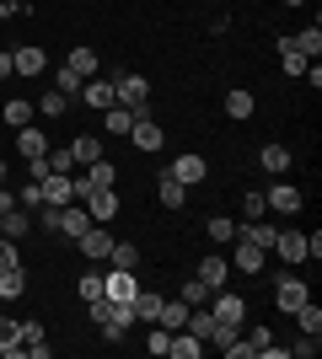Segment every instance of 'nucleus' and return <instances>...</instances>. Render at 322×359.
I'll return each mask as SVG.
<instances>
[{
	"label": "nucleus",
	"mask_w": 322,
	"mask_h": 359,
	"mask_svg": "<svg viewBox=\"0 0 322 359\" xmlns=\"http://www.w3.org/2000/svg\"><path fill=\"white\" fill-rule=\"evenodd\" d=\"M236 236H242V241H253V247H263V252H269L279 231H274L269 220H247V225H236Z\"/></svg>",
	"instance_id": "2eb2a0df"
},
{
	"label": "nucleus",
	"mask_w": 322,
	"mask_h": 359,
	"mask_svg": "<svg viewBox=\"0 0 322 359\" xmlns=\"http://www.w3.org/2000/svg\"><path fill=\"white\" fill-rule=\"evenodd\" d=\"M307 300H311V290L301 285L295 273H279V279H274V306H279V311H301Z\"/></svg>",
	"instance_id": "7ed1b4c3"
},
{
	"label": "nucleus",
	"mask_w": 322,
	"mask_h": 359,
	"mask_svg": "<svg viewBox=\"0 0 322 359\" xmlns=\"http://www.w3.org/2000/svg\"><path fill=\"white\" fill-rule=\"evenodd\" d=\"M210 236L220 241V247H226V241H236V220H231V215H215V220H210Z\"/></svg>",
	"instance_id": "e433bc0d"
},
{
	"label": "nucleus",
	"mask_w": 322,
	"mask_h": 359,
	"mask_svg": "<svg viewBox=\"0 0 322 359\" xmlns=\"http://www.w3.org/2000/svg\"><path fill=\"white\" fill-rule=\"evenodd\" d=\"M258 166H263V172H290V150H285V145H263Z\"/></svg>",
	"instance_id": "a878e982"
},
{
	"label": "nucleus",
	"mask_w": 322,
	"mask_h": 359,
	"mask_svg": "<svg viewBox=\"0 0 322 359\" xmlns=\"http://www.w3.org/2000/svg\"><path fill=\"white\" fill-rule=\"evenodd\" d=\"M102 123H107V135H129V123H135V113L113 102V107H107V113H102Z\"/></svg>",
	"instance_id": "7c9ffc66"
},
{
	"label": "nucleus",
	"mask_w": 322,
	"mask_h": 359,
	"mask_svg": "<svg viewBox=\"0 0 322 359\" xmlns=\"http://www.w3.org/2000/svg\"><path fill=\"white\" fill-rule=\"evenodd\" d=\"M65 65H70L81 81H92V75H97V54H92V48H70V60H65Z\"/></svg>",
	"instance_id": "c756f323"
},
{
	"label": "nucleus",
	"mask_w": 322,
	"mask_h": 359,
	"mask_svg": "<svg viewBox=\"0 0 322 359\" xmlns=\"http://www.w3.org/2000/svg\"><path fill=\"white\" fill-rule=\"evenodd\" d=\"M113 177H119V172H113V161H102V156H97V161L86 166V194H92V188H113Z\"/></svg>",
	"instance_id": "bb28decb"
},
{
	"label": "nucleus",
	"mask_w": 322,
	"mask_h": 359,
	"mask_svg": "<svg viewBox=\"0 0 322 359\" xmlns=\"http://www.w3.org/2000/svg\"><path fill=\"white\" fill-rule=\"evenodd\" d=\"M70 156H76V166H92L97 156H102V140H97V135H81V140H70Z\"/></svg>",
	"instance_id": "393cba45"
},
{
	"label": "nucleus",
	"mask_w": 322,
	"mask_h": 359,
	"mask_svg": "<svg viewBox=\"0 0 322 359\" xmlns=\"http://www.w3.org/2000/svg\"><path fill=\"white\" fill-rule=\"evenodd\" d=\"M76 97L92 107V113H107V107H113V81H97V75H92V81H81Z\"/></svg>",
	"instance_id": "1a4fd4ad"
},
{
	"label": "nucleus",
	"mask_w": 322,
	"mask_h": 359,
	"mask_svg": "<svg viewBox=\"0 0 322 359\" xmlns=\"http://www.w3.org/2000/svg\"><path fill=\"white\" fill-rule=\"evenodd\" d=\"M22 344H43V322H22Z\"/></svg>",
	"instance_id": "de8ad7c7"
},
{
	"label": "nucleus",
	"mask_w": 322,
	"mask_h": 359,
	"mask_svg": "<svg viewBox=\"0 0 322 359\" xmlns=\"http://www.w3.org/2000/svg\"><path fill=\"white\" fill-rule=\"evenodd\" d=\"M253 107H258V102H253V91H247V86L226 91V118H253Z\"/></svg>",
	"instance_id": "412c9836"
},
{
	"label": "nucleus",
	"mask_w": 322,
	"mask_h": 359,
	"mask_svg": "<svg viewBox=\"0 0 322 359\" xmlns=\"http://www.w3.org/2000/svg\"><path fill=\"white\" fill-rule=\"evenodd\" d=\"M183 322H188V300H161V311H156V327L177 332Z\"/></svg>",
	"instance_id": "6ab92c4d"
},
{
	"label": "nucleus",
	"mask_w": 322,
	"mask_h": 359,
	"mask_svg": "<svg viewBox=\"0 0 322 359\" xmlns=\"http://www.w3.org/2000/svg\"><path fill=\"white\" fill-rule=\"evenodd\" d=\"M135 263H140V247H129V241H113V252H107V269H129V273H135Z\"/></svg>",
	"instance_id": "c85d7f7f"
},
{
	"label": "nucleus",
	"mask_w": 322,
	"mask_h": 359,
	"mask_svg": "<svg viewBox=\"0 0 322 359\" xmlns=\"http://www.w3.org/2000/svg\"><path fill=\"white\" fill-rule=\"evenodd\" d=\"M86 215H92V225H107L119 215V194H113V188H92V194H86Z\"/></svg>",
	"instance_id": "0eeeda50"
},
{
	"label": "nucleus",
	"mask_w": 322,
	"mask_h": 359,
	"mask_svg": "<svg viewBox=\"0 0 322 359\" xmlns=\"http://www.w3.org/2000/svg\"><path fill=\"white\" fill-rule=\"evenodd\" d=\"M183 300H188V306H204V300H210V285H204L199 273H194V279L183 285Z\"/></svg>",
	"instance_id": "a19ab883"
},
{
	"label": "nucleus",
	"mask_w": 322,
	"mask_h": 359,
	"mask_svg": "<svg viewBox=\"0 0 322 359\" xmlns=\"http://www.w3.org/2000/svg\"><path fill=\"white\" fill-rule=\"evenodd\" d=\"M279 48H295V54H307V60H317V54H322V27L311 22V27L290 32V38H279Z\"/></svg>",
	"instance_id": "9d476101"
},
{
	"label": "nucleus",
	"mask_w": 322,
	"mask_h": 359,
	"mask_svg": "<svg viewBox=\"0 0 322 359\" xmlns=\"http://www.w3.org/2000/svg\"><path fill=\"white\" fill-rule=\"evenodd\" d=\"M22 354V322L0 316V359H16Z\"/></svg>",
	"instance_id": "aec40b11"
},
{
	"label": "nucleus",
	"mask_w": 322,
	"mask_h": 359,
	"mask_svg": "<svg viewBox=\"0 0 322 359\" xmlns=\"http://www.w3.org/2000/svg\"><path fill=\"white\" fill-rule=\"evenodd\" d=\"M145 348H151V354H167V348H172V332L151 322V332H145Z\"/></svg>",
	"instance_id": "ea45409f"
},
{
	"label": "nucleus",
	"mask_w": 322,
	"mask_h": 359,
	"mask_svg": "<svg viewBox=\"0 0 322 359\" xmlns=\"http://www.w3.org/2000/svg\"><path fill=\"white\" fill-rule=\"evenodd\" d=\"M183 194H188L183 182H177V177H167V172H161V188H156V198H161L167 210H183Z\"/></svg>",
	"instance_id": "cd10ccee"
},
{
	"label": "nucleus",
	"mask_w": 322,
	"mask_h": 359,
	"mask_svg": "<svg viewBox=\"0 0 322 359\" xmlns=\"http://www.w3.org/2000/svg\"><path fill=\"white\" fill-rule=\"evenodd\" d=\"M279 65H285V75H307V54H295V48H279Z\"/></svg>",
	"instance_id": "58836bf2"
},
{
	"label": "nucleus",
	"mask_w": 322,
	"mask_h": 359,
	"mask_svg": "<svg viewBox=\"0 0 322 359\" xmlns=\"http://www.w3.org/2000/svg\"><path fill=\"white\" fill-rule=\"evenodd\" d=\"M210 300H215V306H210L215 322H226V327H247V300L242 295H231V290L220 285V290H210Z\"/></svg>",
	"instance_id": "f03ea898"
},
{
	"label": "nucleus",
	"mask_w": 322,
	"mask_h": 359,
	"mask_svg": "<svg viewBox=\"0 0 322 359\" xmlns=\"http://www.w3.org/2000/svg\"><path fill=\"white\" fill-rule=\"evenodd\" d=\"M6 210H16V198L6 194V188H0V215H6Z\"/></svg>",
	"instance_id": "3c124183"
},
{
	"label": "nucleus",
	"mask_w": 322,
	"mask_h": 359,
	"mask_svg": "<svg viewBox=\"0 0 322 359\" xmlns=\"http://www.w3.org/2000/svg\"><path fill=\"white\" fill-rule=\"evenodd\" d=\"M285 6H307V0H285Z\"/></svg>",
	"instance_id": "864d4df0"
},
{
	"label": "nucleus",
	"mask_w": 322,
	"mask_h": 359,
	"mask_svg": "<svg viewBox=\"0 0 322 359\" xmlns=\"http://www.w3.org/2000/svg\"><path fill=\"white\" fill-rule=\"evenodd\" d=\"M107 290H102V273H81V300L92 306V300H102Z\"/></svg>",
	"instance_id": "4c0bfd02"
},
{
	"label": "nucleus",
	"mask_w": 322,
	"mask_h": 359,
	"mask_svg": "<svg viewBox=\"0 0 322 359\" xmlns=\"http://www.w3.org/2000/svg\"><path fill=\"white\" fill-rule=\"evenodd\" d=\"M16 11H27V0H0V16H16Z\"/></svg>",
	"instance_id": "09e8293b"
},
{
	"label": "nucleus",
	"mask_w": 322,
	"mask_h": 359,
	"mask_svg": "<svg viewBox=\"0 0 322 359\" xmlns=\"http://www.w3.org/2000/svg\"><path fill=\"white\" fill-rule=\"evenodd\" d=\"M11 65H16V75H43L48 54H43V48H38V43H22V48H16V54H11Z\"/></svg>",
	"instance_id": "4468645a"
},
{
	"label": "nucleus",
	"mask_w": 322,
	"mask_h": 359,
	"mask_svg": "<svg viewBox=\"0 0 322 359\" xmlns=\"http://www.w3.org/2000/svg\"><path fill=\"white\" fill-rule=\"evenodd\" d=\"M11 263H16V241L0 231V269H11Z\"/></svg>",
	"instance_id": "49530a36"
},
{
	"label": "nucleus",
	"mask_w": 322,
	"mask_h": 359,
	"mask_svg": "<svg viewBox=\"0 0 322 359\" xmlns=\"http://www.w3.org/2000/svg\"><path fill=\"white\" fill-rule=\"evenodd\" d=\"M263 204H269V210H279V215H295L307 198H301V188H295V182H274V188L263 194Z\"/></svg>",
	"instance_id": "6e6552de"
},
{
	"label": "nucleus",
	"mask_w": 322,
	"mask_h": 359,
	"mask_svg": "<svg viewBox=\"0 0 322 359\" xmlns=\"http://www.w3.org/2000/svg\"><path fill=\"white\" fill-rule=\"evenodd\" d=\"M32 113H38V107H32L27 97H11V102L0 107V118L11 123V129H22V123H32Z\"/></svg>",
	"instance_id": "4be33fe9"
},
{
	"label": "nucleus",
	"mask_w": 322,
	"mask_h": 359,
	"mask_svg": "<svg viewBox=\"0 0 322 359\" xmlns=\"http://www.w3.org/2000/svg\"><path fill=\"white\" fill-rule=\"evenodd\" d=\"M76 198V182L70 177H43V204L48 210H60V204H70Z\"/></svg>",
	"instance_id": "dca6fc26"
},
{
	"label": "nucleus",
	"mask_w": 322,
	"mask_h": 359,
	"mask_svg": "<svg viewBox=\"0 0 322 359\" xmlns=\"http://www.w3.org/2000/svg\"><path fill=\"white\" fill-rule=\"evenodd\" d=\"M129 140H135V150H161V140H167V129L151 118V113H135V123H129Z\"/></svg>",
	"instance_id": "20e7f679"
},
{
	"label": "nucleus",
	"mask_w": 322,
	"mask_h": 359,
	"mask_svg": "<svg viewBox=\"0 0 322 359\" xmlns=\"http://www.w3.org/2000/svg\"><path fill=\"white\" fill-rule=\"evenodd\" d=\"M6 177H11V166H6V161H0V182H6Z\"/></svg>",
	"instance_id": "603ef678"
},
{
	"label": "nucleus",
	"mask_w": 322,
	"mask_h": 359,
	"mask_svg": "<svg viewBox=\"0 0 322 359\" xmlns=\"http://www.w3.org/2000/svg\"><path fill=\"white\" fill-rule=\"evenodd\" d=\"M145 97H151V81H145V75H119V81H113V102L129 107V113H145Z\"/></svg>",
	"instance_id": "f257e3e1"
},
{
	"label": "nucleus",
	"mask_w": 322,
	"mask_h": 359,
	"mask_svg": "<svg viewBox=\"0 0 322 359\" xmlns=\"http://www.w3.org/2000/svg\"><path fill=\"white\" fill-rule=\"evenodd\" d=\"M54 91H65V97H76V91H81V75L70 70V65H60V70H54Z\"/></svg>",
	"instance_id": "c9c22d12"
},
{
	"label": "nucleus",
	"mask_w": 322,
	"mask_h": 359,
	"mask_svg": "<svg viewBox=\"0 0 322 359\" xmlns=\"http://www.w3.org/2000/svg\"><path fill=\"white\" fill-rule=\"evenodd\" d=\"M167 354H172V359H199V354H204V338H194L188 327H177V332H172V348H167Z\"/></svg>",
	"instance_id": "a211bd4d"
},
{
	"label": "nucleus",
	"mask_w": 322,
	"mask_h": 359,
	"mask_svg": "<svg viewBox=\"0 0 322 359\" xmlns=\"http://www.w3.org/2000/svg\"><path fill=\"white\" fill-rule=\"evenodd\" d=\"M194 338H204L210 344V332H215V311H204V306H188V322H183Z\"/></svg>",
	"instance_id": "b1692460"
},
{
	"label": "nucleus",
	"mask_w": 322,
	"mask_h": 359,
	"mask_svg": "<svg viewBox=\"0 0 322 359\" xmlns=\"http://www.w3.org/2000/svg\"><path fill=\"white\" fill-rule=\"evenodd\" d=\"M167 177H177L183 188H194V182L210 177V166H204V156H194V150H188V156H177V161L167 166Z\"/></svg>",
	"instance_id": "423d86ee"
},
{
	"label": "nucleus",
	"mask_w": 322,
	"mask_h": 359,
	"mask_svg": "<svg viewBox=\"0 0 322 359\" xmlns=\"http://www.w3.org/2000/svg\"><path fill=\"white\" fill-rule=\"evenodd\" d=\"M70 166H76V156H70V145L48 156V172H54V177H70Z\"/></svg>",
	"instance_id": "c03bdc74"
},
{
	"label": "nucleus",
	"mask_w": 322,
	"mask_h": 359,
	"mask_svg": "<svg viewBox=\"0 0 322 359\" xmlns=\"http://www.w3.org/2000/svg\"><path fill=\"white\" fill-rule=\"evenodd\" d=\"M0 231H6L11 241H22V236L32 231V215H22V204H16V210H6V215H0Z\"/></svg>",
	"instance_id": "5701e85b"
},
{
	"label": "nucleus",
	"mask_w": 322,
	"mask_h": 359,
	"mask_svg": "<svg viewBox=\"0 0 322 359\" xmlns=\"http://www.w3.org/2000/svg\"><path fill=\"white\" fill-rule=\"evenodd\" d=\"M65 107H70V97H65V91H43L38 113H48V118H65Z\"/></svg>",
	"instance_id": "f704fd0d"
},
{
	"label": "nucleus",
	"mask_w": 322,
	"mask_h": 359,
	"mask_svg": "<svg viewBox=\"0 0 322 359\" xmlns=\"http://www.w3.org/2000/svg\"><path fill=\"white\" fill-rule=\"evenodd\" d=\"M76 247H81L86 257H107V252H113V236H107L102 225H86V231L76 236Z\"/></svg>",
	"instance_id": "ddd939ff"
},
{
	"label": "nucleus",
	"mask_w": 322,
	"mask_h": 359,
	"mask_svg": "<svg viewBox=\"0 0 322 359\" xmlns=\"http://www.w3.org/2000/svg\"><path fill=\"white\" fill-rule=\"evenodd\" d=\"M161 300H167V295H135V322H145V327H151L156 311H161Z\"/></svg>",
	"instance_id": "473e14b6"
},
{
	"label": "nucleus",
	"mask_w": 322,
	"mask_h": 359,
	"mask_svg": "<svg viewBox=\"0 0 322 359\" xmlns=\"http://www.w3.org/2000/svg\"><path fill=\"white\" fill-rule=\"evenodd\" d=\"M86 225H92V215H86V210H76V198H70V204H60V210H54V231H60L65 241H76L81 231H86Z\"/></svg>",
	"instance_id": "39448f33"
},
{
	"label": "nucleus",
	"mask_w": 322,
	"mask_h": 359,
	"mask_svg": "<svg viewBox=\"0 0 322 359\" xmlns=\"http://www.w3.org/2000/svg\"><path fill=\"white\" fill-rule=\"evenodd\" d=\"M242 215H247V220H263V215H269L263 194H242Z\"/></svg>",
	"instance_id": "a18cd8bd"
},
{
	"label": "nucleus",
	"mask_w": 322,
	"mask_h": 359,
	"mask_svg": "<svg viewBox=\"0 0 322 359\" xmlns=\"http://www.w3.org/2000/svg\"><path fill=\"white\" fill-rule=\"evenodd\" d=\"M199 279L210 290H220V285H226V257H204V263H199Z\"/></svg>",
	"instance_id": "2f4dec72"
},
{
	"label": "nucleus",
	"mask_w": 322,
	"mask_h": 359,
	"mask_svg": "<svg viewBox=\"0 0 322 359\" xmlns=\"http://www.w3.org/2000/svg\"><path fill=\"white\" fill-rule=\"evenodd\" d=\"M16 204H22V210H43V182L32 177L27 188H22V198H16Z\"/></svg>",
	"instance_id": "37998d69"
},
{
	"label": "nucleus",
	"mask_w": 322,
	"mask_h": 359,
	"mask_svg": "<svg viewBox=\"0 0 322 359\" xmlns=\"http://www.w3.org/2000/svg\"><path fill=\"white\" fill-rule=\"evenodd\" d=\"M295 316V322H301V332H317V338H322V311H317V306H311V300H307V306H301V311H290Z\"/></svg>",
	"instance_id": "72a5a7b5"
},
{
	"label": "nucleus",
	"mask_w": 322,
	"mask_h": 359,
	"mask_svg": "<svg viewBox=\"0 0 322 359\" xmlns=\"http://www.w3.org/2000/svg\"><path fill=\"white\" fill-rule=\"evenodd\" d=\"M16 150H22V156H48V135L43 129H27V123H22V129H16Z\"/></svg>",
	"instance_id": "f3484780"
},
{
	"label": "nucleus",
	"mask_w": 322,
	"mask_h": 359,
	"mask_svg": "<svg viewBox=\"0 0 322 359\" xmlns=\"http://www.w3.org/2000/svg\"><path fill=\"white\" fill-rule=\"evenodd\" d=\"M6 75H16V65H11V54H0V81H6Z\"/></svg>",
	"instance_id": "8fccbe9b"
},
{
	"label": "nucleus",
	"mask_w": 322,
	"mask_h": 359,
	"mask_svg": "<svg viewBox=\"0 0 322 359\" xmlns=\"http://www.w3.org/2000/svg\"><path fill=\"white\" fill-rule=\"evenodd\" d=\"M269 252H279V257H285V263L295 269V263H307V236H301V231H279Z\"/></svg>",
	"instance_id": "f8f14e48"
},
{
	"label": "nucleus",
	"mask_w": 322,
	"mask_h": 359,
	"mask_svg": "<svg viewBox=\"0 0 322 359\" xmlns=\"http://www.w3.org/2000/svg\"><path fill=\"white\" fill-rule=\"evenodd\" d=\"M317 332H301V344H290V348H285V354H295V359H317Z\"/></svg>",
	"instance_id": "79ce46f5"
},
{
	"label": "nucleus",
	"mask_w": 322,
	"mask_h": 359,
	"mask_svg": "<svg viewBox=\"0 0 322 359\" xmlns=\"http://www.w3.org/2000/svg\"><path fill=\"white\" fill-rule=\"evenodd\" d=\"M102 290H107V300H135L140 295V285H135V273H129V269H107Z\"/></svg>",
	"instance_id": "9b49d317"
}]
</instances>
